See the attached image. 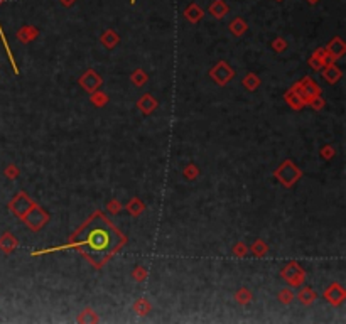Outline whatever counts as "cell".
Instances as JSON below:
<instances>
[{
  "label": "cell",
  "mask_w": 346,
  "mask_h": 324,
  "mask_svg": "<svg viewBox=\"0 0 346 324\" xmlns=\"http://www.w3.org/2000/svg\"><path fill=\"white\" fill-rule=\"evenodd\" d=\"M2 2H4V0H0V4H2Z\"/></svg>",
  "instance_id": "cell-8"
},
{
  "label": "cell",
  "mask_w": 346,
  "mask_h": 324,
  "mask_svg": "<svg viewBox=\"0 0 346 324\" xmlns=\"http://www.w3.org/2000/svg\"><path fill=\"white\" fill-rule=\"evenodd\" d=\"M311 4H316V0H311Z\"/></svg>",
  "instance_id": "cell-6"
},
{
  "label": "cell",
  "mask_w": 346,
  "mask_h": 324,
  "mask_svg": "<svg viewBox=\"0 0 346 324\" xmlns=\"http://www.w3.org/2000/svg\"><path fill=\"white\" fill-rule=\"evenodd\" d=\"M130 2H132V4H134V2H135V0H130Z\"/></svg>",
  "instance_id": "cell-7"
},
{
  "label": "cell",
  "mask_w": 346,
  "mask_h": 324,
  "mask_svg": "<svg viewBox=\"0 0 346 324\" xmlns=\"http://www.w3.org/2000/svg\"><path fill=\"white\" fill-rule=\"evenodd\" d=\"M232 27H243L242 20H235V22L232 24ZM240 30H242V29H240ZM233 32H235V34H238V29H233Z\"/></svg>",
  "instance_id": "cell-4"
},
{
  "label": "cell",
  "mask_w": 346,
  "mask_h": 324,
  "mask_svg": "<svg viewBox=\"0 0 346 324\" xmlns=\"http://www.w3.org/2000/svg\"><path fill=\"white\" fill-rule=\"evenodd\" d=\"M186 15L189 17V20H199L203 17V10L199 9V7H196V5H191V7H189L188 10H186Z\"/></svg>",
  "instance_id": "cell-3"
},
{
  "label": "cell",
  "mask_w": 346,
  "mask_h": 324,
  "mask_svg": "<svg viewBox=\"0 0 346 324\" xmlns=\"http://www.w3.org/2000/svg\"><path fill=\"white\" fill-rule=\"evenodd\" d=\"M227 10H228V7L222 2V0H217V2H214L211 7H209V12H213L214 17H222V15L227 12Z\"/></svg>",
  "instance_id": "cell-2"
},
{
  "label": "cell",
  "mask_w": 346,
  "mask_h": 324,
  "mask_svg": "<svg viewBox=\"0 0 346 324\" xmlns=\"http://www.w3.org/2000/svg\"><path fill=\"white\" fill-rule=\"evenodd\" d=\"M123 243L122 233L105 218L103 213H93L71 236L68 247L76 248L90 262L100 267L118 252Z\"/></svg>",
  "instance_id": "cell-1"
},
{
  "label": "cell",
  "mask_w": 346,
  "mask_h": 324,
  "mask_svg": "<svg viewBox=\"0 0 346 324\" xmlns=\"http://www.w3.org/2000/svg\"><path fill=\"white\" fill-rule=\"evenodd\" d=\"M74 2V0H61V4H64V5H71Z\"/></svg>",
  "instance_id": "cell-5"
}]
</instances>
